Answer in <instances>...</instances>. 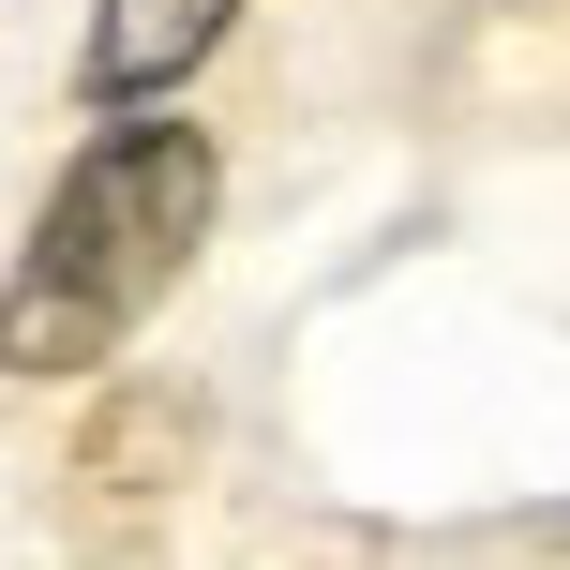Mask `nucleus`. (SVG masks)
Masks as SVG:
<instances>
[{
	"mask_svg": "<svg viewBox=\"0 0 570 570\" xmlns=\"http://www.w3.org/2000/svg\"><path fill=\"white\" fill-rule=\"evenodd\" d=\"M240 0H90V46H76V90L90 106H166L210 46H226Z\"/></svg>",
	"mask_w": 570,
	"mask_h": 570,
	"instance_id": "2",
	"label": "nucleus"
},
{
	"mask_svg": "<svg viewBox=\"0 0 570 570\" xmlns=\"http://www.w3.org/2000/svg\"><path fill=\"white\" fill-rule=\"evenodd\" d=\"M210 210H226V150L180 106H106V136L46 180L16 271H0V375L16 391L106 375L210 256Z\"/></svg>",
	"mask_w": 570,
	"mask_h": 570,
	"instance_id": "1",
	"label": "nucleus"
},
{
	"mask_svg": "<svg viewBox=\"0 0 570 570\" xmlns=\"http://www.w3.org/2000/svg\"><path fill=\"white\" fill-rule=\"evenodd\" d=\"M541 541H556V556H570V511H556V525H541Z\"/></svg>",
	"mask_w": 570,
	"mask_h": 570,
	"instance_id": "3",
	"label": "nucleus"
}]
</instances>
